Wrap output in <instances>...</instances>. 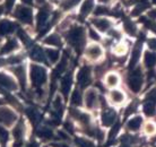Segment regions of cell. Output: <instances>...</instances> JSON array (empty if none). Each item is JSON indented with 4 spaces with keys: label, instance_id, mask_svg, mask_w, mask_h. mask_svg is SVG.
I'll return each mask as SVG.
<instances>
[{
    "label": "cell",
    "instance_id": "cell-1",
    "mask_svg": "<svg viewBox=\"0 0 156 147\" xmlns=\"http://www.w3.org/2000/svg\"><path fill=\"white\" fill-rule=\"evenodd\" d=\"M68 41L73 48L80 50L85 42V31L82 26H74L68 34Z\"/></svg>",
    "mask_w": 156,
    "mask_h": 147
},
{
    "label": "cell",
    "instance_id": "cell-2",
    "mask_svg": "<svg viewBox=\"0 0 156 147\" xmlns=\"http://www.w3.org/2000/svg\"><path fill=\"white\" fill-rule=\"evenodd\" d=\"M31 79L32 84L36 87H42L47 83V71L43 67L32 65L31 67Z\"/></svg>",
    "mask_w": 156,
    "mask_h": 147
},
{
    "label": "cell",
    "instance_id": "cell-3",
    "mask_svg": "<svg viewBox=\"0 0 156 147\" xmlns=\"http://www.w3.org/2000/svg\"><path fill=\"white\" fill-rule=\"evenodd\" d=\"M143 83H144V77H143V73L140 69H135L129 75L128 85L133 92H136V93L139 92L143 87Z\"/></svg>",
    "mask_w": 156,
    "mask_h": 147
},
{
    "label": "cell",
    "instance_id": "cell-4",
    "mask_svg": "<svg viewBox=\"0 0 156 147\" xmlns=\"http://www.w3.org/2000/svg\"><path fill=\"white\" fill-rule=\"evenodd\" d=\"M17 120L16 113L12 109L6 106H0V124L4 127H10Z\"/></svg>",
    "mask_w": 156,
    "mask_h": 147
},
{
    "label": "cell",
    "instance_id": "cell-5",
    "mask_svg": "<svg viewBox=\"0 0 156 147\" xmlns=\"http://www.w3.org/2000/svg\"><path fill=\"white\" fill-rule=\"evenodd\" d=\"M15 17L18 20L26 24H31L33 20V12L30 7L25 6H17L15 9Z\"/></svg>",
    "mask_w": 156,
    "mask_h": 147
},
{
    "label": "cell",
    "instance_id": "cell-6",
    "mask_svg": "<svg viewBox=\"0 0 156 147\" xmlns=\"http://www.w3.org/2000/svg\"><path fill=\"white\" fill-rule=\"evenodd\" d=\"M85 54H86V58L90 59V60H93V61H96L98 59L101 58L102 56H103V50H102V48L96 44V43H93V44H90L87 49L85 51Z\"/></svg>",
    "mask_w": 156,
    "mask_h": 147
},
{
    "label": "cell",
    "instance_id": "cell-7",
    "mask_svg": "<svg viewBox=\"0 0 156 147\" xmlns=\"http://www.w3.org/2000/svg\"><path fill=\"white\" fill-rule=\"evenodd\" d=\"M98 100H100V97H98V94L95 89L90 88L86 92L85 103H86V106H87L88 109L96 108V106L98 105Z\"/></svg>",
    "mask_w": 156,
    "mask_h": 147
},
{
    "label": "cell",
    "instance_id": "cell-8",
    "mask_svg": "<svg viewBox=\"0 0 156 147\" xmlns=\"http://www.w3.org/2000/svg\"><path fill=\"white\" fill-rule=\"evenodd\" d=\"M0 86L5 89H8V91H16L17 89V81L6 74L0 73Z\"/></svg>",
    "mask_w": 156,
    "mask_h": 147
},
{
    "label": "cell",
    "instance_id": "cell-9",
    "mask_svg": "<svg viewBox=\"0 0 156 147\" xmlns=\"http://www.w3.org/2000/svg\"><path fill=\"white\" fill-rule=\"evenodd\" d=\"M78 84L85 87V86L90 85V71L88 68H82L80 71L78 73Z\"/></svg>",
    "mask_w": 156,
    "mask_h": 147
},
{
    "label": "cell",
    "instance_id": "cell-10",
    "mask_svg": "<svg viewBox=\"0 0 156 147\" xmlns=\"http://www.w3.org/2000/svg\"><path fill=\"white\" fill-rule=\"evenodd\" d=\"M15 28H16V24H14L10 20H0V36L10 34L12 32L15 31Z\"/></svg>",
    "mask_w": 156,
    "mask_h": 147
},
{
    "label": "cell",
    "instance_id": "cell-11",
    "mask_svg": "<svg viewBox=\"0 0 156 147\" xmlns=\"http://www.w3.org/2000/svg\"><path fill=\"white\" fill-rule=\"evenodd\" d=\"M115 119H117V114L112 111V110H106L104 112L102 113V122L104 126H109L111 127L112 124H115Z\"/></svg>",
    "mask_w": 156,
    "mask_h": 147
},
{
    "label": "cell",
    "instance_id": "cell-12",
    "mask_svg": "<svg viewBox=\"0 0 156 147\" xmlns=\"http://www.w3.org/2000/svg\"><path fill=\"white\" fill-rule=\"evenodd\" d=\"M92 23L95 27H96V30L101 32H106L110 30V27H111V23H110L109 20H106V18H94L92 20Z\"/></svg>",
    "mask_w": 156,
    "mask_h": 147
},
{
    "label": "cell",
    "instance_id": "cell-13",
    "mask_svg": "<svg viewBox=\"0 0 156 147\" xmlns=\"http://www.w3.org/2000/svg\"><path fill=\"white\" fill-rule=\"evenodd\" d=\"M110 100L114 104H122L126 100V95L120 89H113L110 93Z\"/></svg>",
    "mask_w": 156,
    "mask_h": 147
},
{
    "label": "cell",
    "instance_id": "cell-14",
    "mask_svg": "<svg viewBox=\"0 0 156 147\" xmlns=\"http://www.w3.org/2000/svg\"><path fill=\"white\" fill-rule=\"evenodd\" d=\"M141 124H143V118L139 116H136L128 121L127 128H128L130 131H137L141 127Z\"/></svg>",
    "mask_w": 156,
    "mask_h": 147
},
{
    "label": "cell",
    "instance_id": "cell-15",
    "mask_svg": "<svg viewBox=\"0 0 156 147\" xmlns=\"http://www.w3.org/2000/svg\"><path fill=\"white\" fill-rule=\"evenodd\" d=\"M17 48H18V43H17L16 40H14V39L8 40L7 42L5 43V45L2 47L1 51H0V54L10 53V52H12V51H15Z\"/></svg>",
    "mask_w": 156,
    "mask_h": 147
},
{
    "label": "cell",
    "instance_id": "cell-16",
    "mask_svg": "<svg viewBox=\"0 0 156 147\" xmlns=\"http://www.w3.org/2000/svg\"><path fill=\"white\" fill-rule=\"evenodd\" d=\"M12 71L15 74L16 78L18 79L22 85L25 84V81H26V70L24 68L23 66H16L12 68Z\"/></svg>",
    "mask_w": 156,
    "mask_h": 147
},
{
    "label": "cell",
    "instance_id": "cell-17",
    "mask_svg": "<svg viewBox=\"0 0 156 147\" xmlns=\"http://www.w3.org/2000/svg\"><path fill=\"white\" fill-rule=\"evenodd\" d=\"M144 63L147 68H153L156 65V53L154 51H147L144 56Z\"/></svg>",
    "mask_w": 156,
    "mask_h": 147
},
{
    "label": "cell",
    "instance_id": "cell-18",
    "mask_svg": "<svg viewBox=\"0 0 156 147\" xmlns=\"http://www.w3.org/2000/svg\"><path fill=\"white\" fill-rule=\"evenodd\" d=\"M48 20H49V13L48 10H41L36 16V23H37V27L39 28H44V26L47 25Z\"/></svg>",
    "mask_w": 156,
    "mask_h": 147
},
{
    "label": "cell",
    "instance_id": "cell-19",
    "mask_svg": "<svg viewBox=\"0 0 156 147\" xmlns=\"http://www.w3.org/2000/svg\"><path fill=\"white\" fill-rule=\"evenodd\" d=\"M93 8H94V0H85L82 4V6H80L79 13H80V15L83 17H85V16L90 15V12L93 10Z\"/></svg>",
    "mask_w": 156,
    "mask_h": 147
},
{
    "label": "cell",
    "instance_id": "cell-20",
    "mask_svg": "<svg viewBox=\"0 0 156 147\" xmlns=\"http://www.w3.org/2000/svg\"><path fill=\"white\" fill-rule=\"evenodd\" d=\"M119 81H120V78H119V76H118L115 73H110L106 75L105 77V84L108 87H115V86H118V84H119Z\"/></svg>",
    "mask_w": 156,
    "mask_h": 147
},
{
    "label": "cell",
    "instance_id": "cell-21",
    "mask_svg": "<svg viewBox=\"0 0 156 147\" xmlns=\"http://www.w3.org/2000/svg\"><path fill=\"white\" fill-rule=\"evenodd\" d=\"M31 57H32V59H34V60L40 61V62H44L47 60L45 52L43 50H41L40 48H34V49L31 51Z\"/></svg>",
    "mask_w": 156,
    "mask_h": 147
},
{
    "label": "cell",
    "instance_id": "cell-22",
    "mask_svg": "<svg viewBox=\"0 0 156 147\" xmlns=\"http://www.w3.org/2000/svg\"><path fill=\"white\" fill-rule=\"evenodd\" d=\"M44 52H45V57H47V59L50 62H52V63H55V62H57L59 60L60 52H59L58 50H55V49H47Z\"/></svg>",
    "mask_w": 156,
    "mask_h": 147
},
{
    "label": "cell",
    "instance_id": "cell-23",
    "mask_svg": "<svg viewBox=\"0 0 156 147\" xmlns=\"http://www.w3.org/2000/svg\"><path fill=\"white\" fill-rule=\"evenodd\" d=\"M44 42L49 44V45H53V47H60L61 45V39L58 34H51L49 35L47 39L44 40Z\"/></svg>",
    "mask_w": 156,
    "mask_h": 147
},
{
    "label": "cell",
    "instance_id": "cell-24",
    "mask_svg": "<svg viewBox=\"0 0 156 147\" xmlns=\"http://www.w3.org/2000/svg\"><path fill=\"white\" fill-rule=\"evenodd\" d=\"M70 87H71V77L70 75H67V76H65L62 78V81H61V91L67 95V94L69 93V91H70Z\"/></svg>",
    "mask_w": 156,
    "mask_h": 147
},
{
    "label": "cell",
    "instance_id": "cell-25",
    "mask_svg": "<svg viewBox=\"0 0 156 147\" xmlns=\"http://www.w3.org/2000/svg\"><path fill=\"white\" fill-rule=\"evenodd\" d=\"M141 54V45L140 44H137L135 49H133V56H131V61H130V67H133V65H136L138 59Z\"/></svg>",
    "mask_w": 156,
    "mask_h": 147
},
{
    "label": "cell",
    "instance_id": "cell-26",
    "mask_svg": "<svg viewBox=\"0 0 156 147\" xmlns=\"http://www.w3.org/2000/svg\"><path fill=\"white\" fill-rule=\"evenodd\" d=\"M71 103L74 105H79L82 103V94L78 89H75L71 94Z\"/></svg>",
    "mask_w": 156,
    "mask_h": 147
},
{
    "label": "cell",
    "instance_id": "cell-27",
    "mask_svg": "<svg viewBox=\"0 0 156 147\" xmlns=\"http://www.w3.org/2000/svg\"><path fill=\"white\" fill-rule=\"evenodd\" d=\"M125 30H126V32L130 35L136 34V26H135V24H133V22H130V20L125 22Z\"/></svg>",
    "mask_w": 156,
    "mask_h": 147
},
{
    "label": "cell",
    "instance_id": "cell-28",
    "mask_svg": "<svg viewBox=\"0 0 156 147\" xmlns=\"http://www.w3.org/2000/svg\"><path fill=\"white\" fill-rule=\"evenodd\" d=\"M144 131L147 134V135H154L156 132V126L153 122H147L145 124L144 126Z\"/></svg>",
    "mask_w": 156,
    "mask_h": 147
},
{
    "label": "cell",
    "instance_id": "cell-29",
    "mask_svg": "<svg viewBox=\"0 0 156 147\" xmlns=\"http://www.w3.org/2000/svg\"><path fill=\"white\" fill-rule=\"evenodd\" d=\"M114 52H115L117 56H123L127 52V47H126L125 44H122V43L117 44V47L114 49Z\"/></svg>",
    "mask_w": 156,
    "mask_h": 147
},
{
    "label": "cell",
    "instance_id": "cell-30",
    "mask_svg": "<svg viewBox=\"0 0 156 147\" xmlns=\"http://www.w3.org/2000/svg\"><path fill=\"white\" fill-rule=\"evenodd\" d=\"M76 144H77L78 147H95L90 142L85 139H77L76 140Z\"/></svg>",
    "mask_w": 156,
    "mask_h": 147
},
{
    "label": "cell",
    "instance_id": "cell-31",
    "mask_svg": "<svg viewBox=\"0 0 156 147\" xmlns=\"http://www.w3.org/2000/svg\"><path fill=\"white\" fill-rule=\"evenodd\" d=\"M27 113H28V117H30V119H31L33 122H34V121L39 120V118H40L39 113H37V111H35L34 109H32V110H28Z\"/></svg>",
    "mask_w": 156,
    "mask_h": 147
},
{
    "label": "cell",
    "instance_id": "cell-32",
    "mask_svg": "<svg viewBox=\"0 0 156 147\" xmlns=\"http://www.w3.org/2000/svg\"><path fill=\"white\" fill-rule=\"evenodd\" d=\"M39 135L41 136V137H43L44 139H49V138H51L52 137V132L49 130V129H42V130H40L39 131Z\"/></svg>",
    "mask_w": 156,
    "mask_h": 147
},
{
    "label": "cell",
    "instance_id": "cell-33",
    "mask_svg": "<svg viewBox=\"0 0 156 147\" xmlns=\"http://www.w3.org/2000/svg\"><path fill=\"white\" fill-rule=\"evenodd\" d=\"M7 138H8V132L5 130L4 127H0V139L2 140V142H5Z\"/></svg>",
    "mask_w": 156,
    "mask_h": 147
},
{
    "label": "cell",
    "instance_id": "cell-34",
    "mask_svg": "<svg viewBox=\"0 0 156 147\" xmlns=\"http://www.w3.org/2000/svg\"><path fill=\"white\" fill-rule=\"evenodd\" d=\"M148 45L153 51H156V39H151V40H149Z\"/></svg>",
    "mask_w": 156,
    "mask_h": 147
},
{
    "label": "cell",
    "instance_id": "cell-35",
    "mask_svg": "<svg viewBox=\"0 0 156 147\" xmlns=\"http://www.w3.org/2000/svg\"><path fill=\"white\" fill-rule=\"evenodd\" d=\"M14 2H15V0H7V7L10 8L14 5Z\"/></svg>",
    "mask_w": 156,
    "mask_h": 147
},
{
    "label": "cell",
    "instance_id": "cell-36",
    "mask_svg": "<svg viewBox=\"0 0 156 147\" xmlns=\"http://www.w3.org/2000/svg\"><path fill=\"white\" fill-rule=\"evenodd\" d=\"M22 2L24 5H31L33 2V0H22Z\"/></svg>",
    "mask_w": 156,
    "mask_h": 147
},
{
    "label": "cell",
    "instance_id": "cell-37",
    "mask_svg": "<svg viewBox=\"0 0 156 147\" xmlns=\"http://www.w3.org/2000/svg\"><path fill=\"white\" fill-rule=\"evenodd\" d=\"M111 0H98V2L102 5H106V4H109Z\"/></svg>",
    "mask_w": 156,
    "mask_h": 147
},
{
    "label": "cell",
    "instance_id": "cell-38",
    "mask_svg": "<svg viewBox=\"0 0 156 147\" xmlns=\"http://www.w3.org/2000/svg\"><path fill=\"white\" fill-rule=\"evenodd\" d=\"M6 63H8L7 60H4V59H0V67H2L4 65H6Z\"/></svg>",
    "mask_w": 156,
    "mask_h": 147
},
{
    "label": "cell",
    "instance_id": "cell-39",
    "mask_svg": "<svg viewBox=\"0 0 156 147\" xmlns=\"http://www.w3.org/2000/svg\"><path fill=\"white\" fill-rule=\"evenodd\" d=\"M35 2L37 5H43L44 4V0H35Z\"/></svg>",
    "mask_w": 156,
    "mask_h": 147
},
{
    "label": "cell",
    "instance_id": "cell-40",
    "mask_svg": "<svg viewBox=\"0 0 156 147\" xmlns=\"http://www.w3.org/2000/svg\"><path fill=\"white\" fill-rule=\"evenodd\" d=\"M1 13H2V7H0V15H1Z\"/></svg>",
    "mask_w": 156,
    "mask_h": 147
},
{
    "label": "cell",
    "instance_id": "cell-41",
    "mask_svg": "<svg viewBox=\"0 0 156 147\" xmlns=\"http://www.w3.org/2000/svg\"><path fill=\"white\" fill-rule=\"evenodd\" d=\"M52 1H58V0H52Z\"/></svg>",
    "mask_w": 156,
    "mask_h": 147
},
{
    "label": "cell",
    "instance_id": "cell-42",
    "mask_svg": "<svg viewBox=\"0 0 156 147\" xmlns=\"http://www.w3.org/2000/svg\"><path fill=\"white\" fill-rule=\"evenodd\" d=\"M0 1H1V0H0Z\"/></svg>",
    "mask_w": 156,
    "mask_h": 147
}]
</instances>
